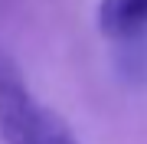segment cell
I'll return each mask as SVG.
<instances>
[{
	"mask_svg": "<svg viewBox=\"0 0 147 144\" xmlns=\"http://www.w3.org/2000/svg\"><path fill=\"white\" fill-rule=\"evenodd\" d=\"M95 20L108 39H137L147 33V0H98Z\"/></svg>",
	"mask_w": 147,
	"mask_h": 144,
	"instance_id": "7a4b0ae2",
	"label": "cell"
},
{
	"mask_svg": "<svg viewBox=\"0 0 147 144\" xmlns=\"http://www.w3.org/2000/svg\"><path fill=\"white\" fill-rule=\"evenodd\" d=\"M0 138L3 144H79L65 118L42 105L23 69L0 49Z\"/></svg>",
	"mask_w": 147,
	"mask_h": 144,
	"instance_id": "6da1fadb",
	"label": "cell"
}]
</instances>
